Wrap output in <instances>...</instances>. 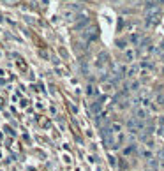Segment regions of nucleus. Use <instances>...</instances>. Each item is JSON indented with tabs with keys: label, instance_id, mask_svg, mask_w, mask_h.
Wrapping results in <instances>:
<instances>
[{
	"label": "nucleus",
	"instance_id": "f257e3e1",
	"mask_svg": "<svg viewBox=\"0 0 164 171\" xmlns=\"http://www.w3.org/2000/svg\"><path fill=\"white\" fill-rule=\"evenodd\" d=\"M102 138H104V143L108 148H120L125 140V136L122 132V125L117 122H113L110 127H106L102 131Z\"/></svg>",
	"mask_w": 164,
	"mask_h": 171
},
{
	"label": "nucleus",
	"instance_id": "f03ea898",
	"mask_svg": "<svg viewBox=\"0 0 164 171\" xmlns=\"http://www.w3.org/2000/svg\"><path fill=\"white\" fill-rule=\"evenodd\" d=\"M143 127H145V124H143L141 120H138L136 117L129 118V122H127V129H129L131 132H138V131H141Z\"/></svg>",
	"mask_w": 164,
	"mask_h": 171
},
{
	"label": "nucleus",
	"instance_id": "7ed1b4c3",
	"mask_svg": "<svg viewBox=\"0 0 164 171\" xmlns=\"http://www.w3.org/2000/svg\"><path fill=\"white\" fill-rule=\"evenodd\" d=\"M157 18H159V9L154 7V5H150V7L147 9V23H148V25H154V23L157 21Z\"/></svg>",
	"mask_w": 164,
	"mask_h": 171
},
{
	"label": "nucleus",
	"instance_id": "423d86ee",
	"mask_svg": "<svg viewBox=\"0 0 164 171\" xmlns=\"http://www.w3.org/2000/svg\"><path fill=\"white\" fill-rule=\"evenodd\" d=\"M87 94H88L90 97H94V95H97V90H95V87H94V85H90V87L87 88Z\"/></svg>",
	"mask_w": 164,
	"mask_h": 171
},
{
	"label": "nucleus",
	"instance_id": "20e7f679",
	"mask_svg": "<svg viewBox=\"0 0 164 171\" xmlns=\"http://www.w3.org/2000/svg\"><path fill=\"white\" fill-rule=\"evenodd\" d=\"M159 170V164H157V159L155 157H152V159H148L147 161V171H157Z\"/></svg>",
	"mask_w": 164,
	"mask_h": 171
},
{
	"label": "nucleus",
	"instance_id": "39448f33",
	"mask_svg": "<svg viewBox=\"0 0 164 171\" xmlns=\"http://www.w3.org/2000/svg\"><path fill=\"white\" fill-rule=\"evenodd\" d=\"M101 109H102V101H101V99H97V101L92 104V111H94V115H99V113H101Z\"/></svg>",
	"mask_w": 164,
	"mask_h": 171
}]
</instances>
